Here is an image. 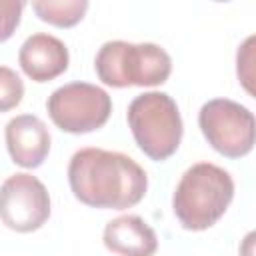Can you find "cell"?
Here are the masks:
<instances>
[{"instance_id":"14","label":"cell","mask_w":256,"mask_h":256,"mask_svg":"<svg viewBox=\"0 0 256 256\" xmlns=\"http://www.w3.org/2000/svg\"><path fill=\"white\" fill-rule=\"evenodd\" d=\"M254 36L246 38V42L238 48V54H236V72H238V78L240 82L244 84V88L252 94V78H254V72H252V60H254Z\"/></svg>"},{"instance_id":"12","label":"cell","mask_w":256,"mask_h":256,"mask_svg":"<svg viewBox=\"0 0 256 256\" xmlns=\"http://www.w3.org/2000/svg\"><path fill=\"white\" fill-rule=\"evenodd\" d=\"M24 98L22 78L8 66H0V112L16 108Z\"/></svg>"},{"instance_id":"10","label":"cell","mask_w":256,"mask_h":256,"mask_svg":"<svg viewBox=\"0 0 256 256\" xmlns=\"http://www.w3.org/2000/svg\"><path fill=\"white\" fill-rule=\"evenodd\" d=\"M104 246L118 256H154L158 236L154 228L136 214H122L110 220L102 234Z\"/></svg>"},{"instance_id":"6","label":"cell","mask_w":256,"mask_h":256,"mask_svg":"<svg viewBox=\"0 0 256 256\" xmlns=\"http://www.w3.org/2000/svg\"><path fill=\"white\" fill-rule=\"evenodd\" d=\"M198 126L208 144L226 158H242L254 148V114L230 98H214L202 104Z\"/></svg>"},{"instance_id":"9","label":"cell","mask_w":256,"mask_h":256,"mask_svg":"<svg viewBox=\"0 0 256 256\" xmlns=\"http://www.w3.org/2000/svg\"><path fill=\"white\" fill-rule=\"evenodd\" d=\"M70 54L66 44L52 34H32L24 40L18 52L22 72L34 82H50L68 70Z\"/></svg>"},{"instance_id":"3","label":"cell","mask_w":256,"mask_h":256,"mask_svg":"<svg viewBox=\"0 0 256 256\" xmlns=\"http://www.w3.org/2000/svg\"><path fill=\"white\" fill-rule=\"evenodd\" d=\"M94 70L98 78L112 88L160 86L172 72L170 54L152 42H104L96 54Z\"/></svg>"},{"instance_id":"5","label":"cell","mask_w":256,"mask_h":256,"mask_svg":"<svg viewBox=\"0 0 256 256\" xmlns=\"http://www.w3.org/2000/svg\"><path fill=\"white\" fill-rule=\"evenodd\" d=\"M54 126L68 134H88L102 128L112 114V98L90 82H70L56 88L46 100Z\"/></svg>"},{"instance_id":"7","label":"cell","mask_w":256,"mask_h":256,"mask_svg":"<svg viewBox=\"0 0 256 256\" xmlns=\"http://www.w3.org/2000/svg\"><path fill=\"white\" fill-rule=\"evenodd\" d=\"M50 218V194L32 174L18 172L0 186V220L6 228L28 234Z\"/></svg>"},{"instance_id":"1","label":"cell","mask_w":256,"mask_h":256,"mask_svg":"<svg viewBox=\"0 0 256 256\" xmlns=\"http://www.w3.org/2000/svg\"><path fill=\"white\" fill-rule=\"evenodd\" d=\"M68 184L74 198L90 208L124 210L144 198L148 176L134 158L122 152L82 148L70 158Z\"/></svg>"},{"instance_id":"8","label":"cell","mask_w":256,"mask_h":256,"mask_svg":"<svg viewBox=\"0 0 256 256\" xmlns=\"http://www.w3.org/2000/svg\"><path fill=\"white\" fill-rule=\"evenodd\" d=\"M6 148L14 164L22 168H38L48 158L52 136L48 126L34 114L14 116L4 130Z\"/></svg>"},{"instance_id":"11","label":"cell","mask_w":256,"mask_h":256,"mask_svg":"<svg viewBox=\"0 0 256 256\" xmlns=\"http://www.w3.org/2000/svg\"><path fill=\"white\" fill-rule=\"evenodd\" d=\"M32 10L42 22H48L56 28H72L82 22L88 2L86 0H36Z\"/></svg>"},{"instance_id":"4","label":"cell","mask_w":256,"mask_h":256,"mask_svg":"<svg viewBox=\"0 0 256 256\" xmlns=\"http://www.w3.org/2000/svg\"><path fill=\"white\" fill-rule=\"evenodd\" d=\"M128 126L138 148L154 162H164L176 154L184 124L174 98L166 92H144L136 96L126 112Z\"/></svg>"},{"instance_id":"2","label":"cell","mask_w":256,"mask_h":256,"mask_svg":"<svg viewBox=\"0 0 256 256\" xmlns=\"http://www.w3.org/2000/svg\"><path fill=\"white\" fill-rule=\"evenodd\" d=\"M232 198V176L212 162H198L182 174L172 196V210L184 230L202 232L226 214Z\"/></svg>"},{"instance_id":"13","label":"cell","mask_w":256,"mask_h":256,"mask_svg":"<svg viewBox=\"0 0 256 256\" xmlns=\"http://www.w3.org/2000/svg\"><path fill=\"white\" fill-rule=\"evenodd\" d=\"M24 2L16 0H0V44L10 40L16 32L20 18H22Z\"/></svg>"}]
</instances>
